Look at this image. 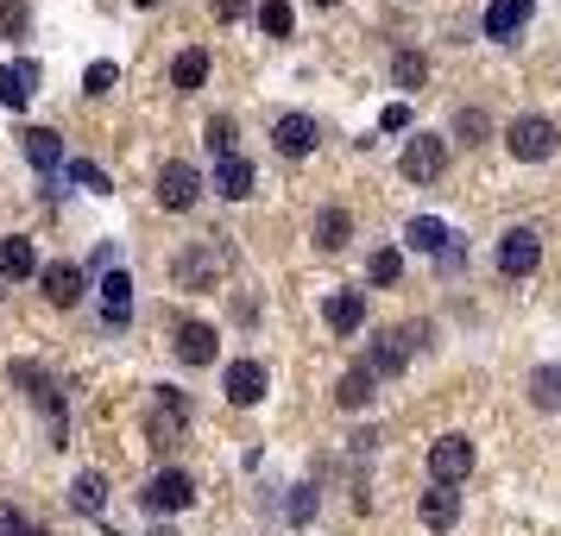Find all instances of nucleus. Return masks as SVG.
<instances>
[{
	"label": "nucleus",
	"instance_id": "nucleus-1",
	"mask_svg": "<svg viewBox=\"0 0 561 536\" xmlns=\"http://www.w3.org/2000/svg\"><path fill=\"white\" fill-rule=\"evenodd\" d=\"M505 146H511V158H517V164H542V158H556L561 133H556V121H549V114H517V121L505 127Z\"/></svg>",
	"mask_w": 561,
	"mask_h": 536
},
{
	"label": "nucleus",
	"instance_id": "nucleus-2",
	"mask_svg": "<svg viewBox=\"0 0 561 536\" xmlns=\"http://www.w3.org/2000/svg\"><path fill=\"white\" fill-rule=\"evenodd\" d=\"M139 505L152 511V517H171V511H190V505H196V480H190L183 467H158L152 480L139 486Z\"/></svg>",
	"mask_w": 561,
	"mask_h": 536
},
{
	"label": "nucleus",
	"instance_id": "nucleus-3",
	"mask_svg": "<svg viewBox=\"0 0 561 536\" xmlns=\"http://www.w3.org/2000/svg\"><path fill=\"white\" fill-rule=\"evenodd\" d=\"M473 442H467V435L460 430H448V435H435L430 442V474H435V486H455V480H467V474H473Z\"/></svg>",
	"mask_w": 561,
	"mask_h": 536
},
{
	"label": "nucleus",
	"instance_id": "nucleus-4",
	"mask_svg": "<svg viewBox=\"0 0 561 536\" xmlns=\"http://www.w3.org/2000/svg\"><path fill=\"white\" fill-rule=\"evenodd\" d=\"M536 265H542V233L536 228H505L499 233V272H505V278H530Z\"/></svg>",
	"mask_w": 561,
	"mask_h": 536
},
{
	"label": "nucleus",
	"instance_id": "nucleus-5",
	"mask_svg": "<svg viewBox=\"0 0 561 536\" xmlns=\"http://www.w3.org/2000/svg\"><path fill=\"white\" fill-rule=\"evenodd\" d=\"M221 391H228V404L253 410L265 391H272V373H265V360H228V373H221Z\"/></svg>",
	"mask_w": 561,
	"mask_h": 536
},
{
	"label": "nucleus",
	"instance_id": "nucleus-6",
	"mask_svg": "<svg viewBox=\"0 0 561 536\" xmlns=\"http://www.w3.org/2000/svg\"><path fill=\"white\" fill-rule=\"evenodd\" d=\"M196 196H203V171H196L190 158H164V171H158V203L196 208Z\"/></svg>",
	"mask_w": 561,
	"mask_h": 536
},
{
	"label": "nucleus",
	"instance_id": "nucleus-7",
	"mask_svg": "<svg viewBox=\"0 0 561 536\" xmlns=\"http://www.w3.org/2000/svg\"><path fill=\"white\" fill-rule=\"evenodd\" d=\"M398 171H404L410 183H435L442 171H448V146L435 139V133H416L404 146V158H398Z\"/></svg>",
	"mask_w": 561,
	"mask_h": 536
},
{
	"label": "nucleus",
	"instance_id": "nucleus-8",
	"mask_svg": "<svg viewBox=\"0 0 561 536\" xmlns=\"http://www.w3.org/2000/svg\"><path fill=\"white\" fill-rule=\"evenodd\" d=\"M183 423H190L183 391H178V385H158V410L146 417V435H152L158 448H171V442H183Z\"/></svg>",
	"mask_w": 561,
	"mask_h": 536
},
{
	"label": "nucleus",
	"instance_id": "nucleus-9",
	"mask_svg": "<svg viewBox=\"0 0 561 536\" xmlns=\"http://www.w3.org/2000/svg\"><path fill=\"white\" fill-rule=\"evenodd\" d=\"M410 341H416L410 329H385L379 341H373V360H366V373H373V379H398V373L410 366Z\"/></svg>",
	"mask_w": 561,
	"mask_h": 536
},
{
	"label": "nucleus",
	"instance_id": "nucleus-10",
	"mask_svg": "<svg viewBox=\"0 0 561 536\" xmlns=\"http://www.w3.org/2000/svg\"><path fill=\"white\" fill-rule=\"evenodd\" d=\"M221 247H215V240H196V247H190V253L178 259V284L183 290H203V284H215V272H221Z\"/></svg>",
	"mask_w": 561,
	"mask_h": 536
},
{
	"label": "nucleus",
	"instance_id": "nucleus-11",
	"mask_svg": "<svg viewBox=\"0 0 561 536\" xmlns=\"http://www.w3.org/2000/svg\"><path fill=\"white\" fill-rule=\"evenodd\" d=\"M32 95H38V64H32V57H13V64H0V102L20 114Z\"/></svg>",
	"mask_w": 561,
	"mask_h": 536
},
{
	"label": "nucleus",
	"instance_id": "nucleus-12",
	"mask_svg": "<svg viewBox=\"0 0 561 536\" xmlns=\"http://www.w3.org/2000/svg\"><path fill=\"white\" fill-rule=\"evenodd\" d=\"M95 290H102V322H107V329H127V322H133V278L114 265Z\"/></svg>",
	"mask_w": 561,
	"mask_h": 536
},
{
	"label": "nucleus",
	"instance_id": "nucleus-13",
	"mask_svg": "<svg viewBox=\"0 0 561 536\" xmlns=\"http://www.w3.org/2000/svg\"><path fill=\"white\" fill-rule=\"evenodd\" d=\"M38 284H45V297H51L57 309L82 304V265H70V259H57V265H38Z\"/></svg>",
	"mask_w": 561,
	"mask_h": 536
},
{
	"label": "nucleus",
	"instance_id": "nucleus-14",
	"mask_svg": "<svg viewBox=\"0 0 561 536\" xmlns=\"http://www.w3.org/2000/svg\"><path fill=\"white\" fill-rule=\"evenodd\" d=\"M316 139H322V133H316L309 114H284L278 127H272V146H278L284 158H309V152H316Z\"/></svg>",
	"mask_w": 561,
	"mask_h": 536
},
{
	"label": "nucleus",
	"instance_id": "nucleus-15",
	"mask_svg": "<svg viewBox=\"0 0 561 536\" xmlns=\"http://www.w3.org/2000/svg\"><path fill=\"white\" fill-rule=\"evenodd\" d=\"M536 0H492L485 7V38H517V32L530 26Z\"/></svg>",
	"mask_w": 561,
	"mask_h": 536
},
{
	"label": "nucleus",
	"instance_id": "nucleus-16",
	"mask_svg": "<svg viewBox=\"0 0 561 536\" xmlns=\"http://www.w3.org/2000/svg\"><path fill=\"white\" fill-rule=\"evenodd\" d=\"M215 196L247 203V196H253V164H247V158H215Z\"/></svg>",
	"mask_w": 561,
	"mask_h": 536
},
{
	"label": "nucleus",
	"instance_id": "nucleus-17",
	"mask_svg": "<svg viewBox=\"0 0 561 536\" xmlns=\"http://www.w3.org/2000/svg\"><path fill=\"white\" fill-rule=\"evenodd\" d=\"M322 316H329L334 334H354L366 322V290H334L329 304H322Z\"/></svg>",
	"mask_w": 561,
	"mask_h": 536
},
{
	"label": "nucleus",
	"instance_id": "nucleus-18",
	"mask_svg": "<svg viewBox=\"0 0 561 536\" xmlns=\"http://www.w3.org/2000/svg\"><path fill=\"white\" fill-rule=\"evenodd\" d=\"M20 139H26V158L45 171V178H57V171H64V139H57L51 127H26Z\"/></svg>",
	"mask_w": 561,
	"mask_h": 536
},
{
	"label": "nucleus",
	"instance_id": "nucleus-19",
	"mask_svg": "<svg viewBox=\"0 0 561 536\" xmlns=\"http://www.w3.org/2000/svg\"><path fill=\"white\" fill-rule=\"evenodd\" d=\"M373 391H379V379H373V373H366V360H359V366H347V373H341V385H334V404H341V410H366V404H373Z\"/></svg>",
	"mask_w": 561,
	"mask_h": 536
},
{
	"label": "nucleus",
	"instance_id": "nucleus-20",
	"mask_svg": "<svg viewBox=\"0 0 561 536\" xmlns=\"http://www.w3.org/2000/svg\"><path fill=\"white\" fill-rule=\"evenodd\" d=\"M416 511H423V524H430V531H455V517H460V492H448V486H430V492L416 499Z\"/></svg>",
	"mask_w": 561,
	"mask_h": 536
},
{
	"label": "nucleus",
	"instance_id": "nucleus-21",
	"mask_svg": "<svg viewBox=\"0 0 561 536\" xmlns=\"http://www.w3.org/2000/svg\"><path fill=\"white\" fill-rule=\"evenodd\" d=\"M178 360L183 366H208V360H215V329H208V322H183L178 329Z\"/></svg>",
	"mask_w": 561,
	"mask_h": 536
},
{
	"label": "nucleus",
	"instance_id": "nucleus-22",
	"mask_svg": "<svg viewBox=\"0 0 561 536\" xmlns=\"http://www.w3.org/2000/svg\"><path fill=\"white\" fill-rule=\"evenodd\" d=\"M38 272V253H32L26 233H7L0 240V278H32Z\"/></svg>",
	"mask_w": 561,
	"mask_h": 536
},
{
	"label": "nucleus",
	"instance_id": "nucleus-23",
	"mask_svg": "<svg viewBox=\"0 0 561 536\" xmlns=\"http://www.w3.org/2000/svg\"><path fill=\"white\" fill-rule=\"evenodd\" d=\"M347 240H354V221H347V208H322V215H316V247H322V253H341Z\"/></svg>",
	"mask_w": 561,
	"mask_h": 536
},
{
	"label": "nucleus",
	"instance_id": "nucleus-24",
	"mask_svg": "<svg viewBox=\"0 0 561 536\" xmlns=\"http://www.w3.org/2000/svg\"><path fill=\"white\" fill-rule=\"evenodd\" d=\"M404 247H416V253H442L448 247V221H435V215H416L404 228Z\"/></svg>",
	"mask_w": 561,
	"mask_h": 536
},
{
	"label": "nucleus",
	"instance_id": "nucleus-25",
	"mask_svg": "<svg viewBox=\"0 0 561 536\" xmlns=\"http://www.w3.org/2000/svg\"><path fill=\"white\" fill-rule=\"evenodd\" d=\"M70 505H77L82 517H102V505H107V480H102V474H77V486H70Z\"/></svg>",
	"mask_w": 561,
	"mask_h": 536
},
{
	"label": "nucleus",
	"instance_id": "nucleus-26",
	"mask_svg": "<svg viewBox=\"0 0 561 536\" xmlns=\"http://www.w3.org/2000/svg\"><path fill=\"white\" fill-rule=\"evenodd\" d=\"M203 82H208V52H183L178 64H171V89H178V95L203 89Z\"/></svg>",
	"mask_w": 561,
	"mask_h": 536
},
{
	"label": "nucleus",
	"instance_id": "nucleus-27",
	"mask_svg": "<svg viewBox=\"0 0 561 536\" xmlns=\"http://www.w3.org/2000/svg\"><path fill=\"white\" fill-rule=\"evenodd\" d=\"M530 404L536 410H561V366H536L530 373Z\"/></svg>",
	"mask_w": 561,
	"mask_h": 536
},
{
	"label": "nucleus",
	"instance_id": "nucleus-28",
	"mask_svg": "<svg viewBox=\"0 0 561 536\" xmlns=\"http://www.w3.org/2000/svg\"><path fill=\"white\" fill-rule=\"evenodd\" d=\"M64 178L82 183V190H95V196H114V178H107L102 164H89V158H64Z\"/></svg>",
	"mask_w": 561,
	"mask_h": 536
},
{
	"label": "nucleus",
	"instance_id": "nucleus-29",
	"mask_svg": "<svg viewBox=\"0 0 561 536\" xmlns=\"http://www.w3.org/2000/svg\"><path fill=\"white\" fill-rule=\"evenodd\" d=\"M391 82H398V89H423V82H430V57L423 52H398L391 57Z\"/></svg>",
	"mask_w": 561,
	"mask_h": 536
},
{
	"label": "nucleus",
	"instance_id": "nucleus-30",
	"mask_svg": "<svg viewBox=\"0 0 561 536\" xmlns=\"http://www.w3.org/2000/svg\"><path fill=\"white\" fill-rule=\"evenodd\" d=\"M366 278L373 284H398L404 278V253H398V247H379V253L366 259Z\"/></svg>",
	"mask_w": 561,
	"mask_h": 536
},
{
	"label": "nucleus",
	"instance_id": "nucleus-31",
	"mask_svg": "<svg viewBox=\"0 0 561 536\" xmlns=\"http://www.w3.org/2000/svg\"><path fill=\"white\" fill-rule=\"evenodd\" d=\"M114 82H121V70H114L107 57H95V64L82 70V95H114Z\"/></svg>",
	"mask_w": 561,
	"mask_h": 536
},
{
	"label": "nucleus",
	"instance_id": "nucleus-32",
	"mask_svg": "<svg viewBox=\"0 0 561 536\" xmlns=\"http://www.w3.org/2000/svg\"><path fill=\"white\" fill-rule=\"evenodd\" d=\"M485 133H492L485 107H460V114H455V139H467V146H473V139H485Z\"/></svg>",
	"mask_w": 561,
	"mask_h": 536
},
{
	"label": "nucleus",
	"instance_id": "nucleus-33",
	"mask_svg": "<svg viewBox=\"0 0 561 536\" xmlns=\"http://www.w3.org/2000/svg\"><path fill=\"white\" fill-rule=\"evenodd\" d=\"M203 139H208V152L215 158H233V121L228 114H215V121L203 127Z\"/></svg>",
	"mask_w": 561,
	"mask_h": 536
},
{
	"label": "nucleus",
	"instance_id": "nucleus-34",
	"mask_svg": "<svg viewBox=\"0 0 561 536\" xmlns=\"http://www.w3.org/2000/svg\"><path fill=\"white\" fill-rule=\"evenodd\" d=\"M259 26L272 32V38H290V0H265L259 7Z\"/></svg>",
	"mask_w": 561,
	"mask_h": 536
},
{
	"label": "nucleus",
	"instance_id": "nucleus-35",
	"mask_svg": "<svg viewBox=\"0 0 561 536\" xmlns=\"http://www.w3.org/2000/svg\"><path fill=\"white\" fill-rule=\"evenodd\" d=\"M290 524H309V517H316V486H290Z\"/></svg>",
	"mask_w": 561,
	"mask_h": 536
},
{
	"label": "nucleus",
	"instance_id": "nucleus-36",
	"mask_svg": "<svg viewBox=\"0 0 561 536\" xmlns=\"http://www.w3.org/2000/svg\"><path fill=\"white\" fill-rule=\"evenodd\" d=\"M379 127H385V133H410V102H385Z\"/></svg>",
	"mask_w": 561,
	"mask_h": 536
},
{
	"label": "nucleus",
	"instance_id": "nucleus-37",
	"mask_svg": "<svg viewBox=\"0 0 561 536\" xmlns=\"http://www.w3.org/2000/svg\"><path fill=\"white\" fill-rule=\"evenodd\" d=\"M32 531V517L20 505H0V536H26Z\"/></svg>",
	"mask_w": 561,
	"mask_h": 536
},
{
	"label": "nucleus",
	"instance_id": "nucleus-38",
	"mask_svg": "<svg viewBox=\"0 0 561 536\" xmlns=\"http://www.w3.org/2000/svg\"><path fill=\"white\" fill-rule=\"evenodd\" d=\"M26 26V7H20V0H7V7H0V32H20Z\"/></svg>",
	"mask_w": 561,
	"mask_h": 536
},
{
	"label": "nucleus",
	"instance_id": "nucleus-39",
	"mask_svg": "<svg viewBox=\"0 0 561 536\" xmlns=\"http://www.w3.org/2000/svg\"><path fill=\"white\" fill-rule=\"evenodd\" d=\"M247 7H253V0H215V13H221V20H240Z\"/></svg>",
	"mask_w": 561,
	"mask_h": 536
},
{
	"label": "nucleus",
	"instance_id": "nucleus-40",
	"mask_svg": "<svg viewBox=\"0 0 561 536\" xmlns=\"http://www.w3.org/2000/svg\"><path fill=\"white\" fill-rule=\"evenodd\" d=\"M139 7H158V0H139Z\"/></svg>",
	"mask_w": 561,
	"mask_h": 536
},
{
	"label": "nucleus",
	"instance_id": "nucleus-41",
	"mask_svg": "<svg viewBox=\"0 0 561 536\" xmlns=\"http://www.w3.org/2000/svg\"><path fill=\"white\" fill-rule=\"evenodd\" d=\"M316 7H334V0H316Z\"/></svg>",
	"mask_w": 561,
	"mask_h": 536
},
{
	"label": "nucleus",
	"instance_id": "nucleus-42",
	"mask_svg": "<svg viewBox=\"0 0 561 536\" xmlns=\"http://www.w3.org/2000/svg\"><path fill=\"white\" fill-rule=\"evenodd\" d=\"M26 536H45V531H26Z\"/></svg>",
	"mask_w": 561,
	"mask_h": 536
},
{
	"label": "nucleus",
	"instance_id": "nucleus-43",
	"mask_svg": "<svg viewBox=\"0 0 561 536\" xmlns=\"http://www.w3.org/2000/svg\"><path fill=\"white\" fill-rule=\"evenodd\" d=\"M107 536H121V531H107Z\"/></svg>",
	"mask_w": 561,
	"mask_h": 536
},
{
	"label": "nucleus",
	"instance_id": "nucleus-44",
	"mask_svg": "<svg viewBox=\"0 0 561 536\" xmlns=\"http://www.w3.org/2000/svg\"><path fill=\"white\" fill-rule=\"evenodd\" d=\"M158 536H171V531H158Z\"/></svg>",
	"mask_w": 561,
	"mask_h": 536
}]
</instances>
